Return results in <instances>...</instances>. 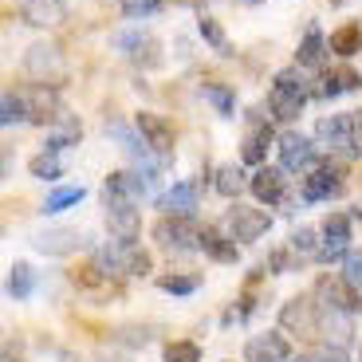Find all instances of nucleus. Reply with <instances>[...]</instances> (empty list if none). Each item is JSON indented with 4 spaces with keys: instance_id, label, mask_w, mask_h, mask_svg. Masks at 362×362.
Wrapping results in <instances>:
<instances>
[{
    "instance_id": "nucleus-1",
    "label": "nucleus",
    "mask_w": 362,
    "mask_h": 362,
    "mask_svg": "<svg viewBox=\"0 0 362 362\" xmlns=\"http://www.w3.org/2000/svg\"><path fill=\"white\" fill-rule=\"evenodd\" d=\"M315 95L311 79L299 67H284L276 79H272V90H268V110L272 118H280V122H296L299 110L308 107V99Z\"/></svg>"
},
{
    "instance_id": "nucleus-2",
    "label": "nucleus",
    "mask_w": 362,
    "mask_h": 362,
    "mask_svg": "<svg viewBox=\"0 0 362 362\" xmlns=\"http://www.w3.org/2000/svg\"><path fill=\"white\" fill-rule=\"evenodd\" d=\"M323 319H327V308L315 296H296L280 308V331L299 339V343H315L323 335Z\"/></svg>"
},
{
    "instance_id": "nucleus-3",
    "label": "nucleus",
    "mask_w": 362,
    "mask_h": 362,
    "mask_svg": "<svg viewBox=\"0 0 362 362\" xmlns=\"http://www.w3.org/2000/svg\"><path fill=\"white\" fill-rule=\"evenodd\" d=\"M95 264L107 272L110 280L115 276H146L150 272V252L138 240H110L107 248H99Z\"/></svg>"
},
{
    "instance_id": "nucleus-4",
    "label": "nucleus",
    "mask_w": 362,
    "mask_h": 362,
    "mask_svg": "<svg viewBox=\"0 0 362 362\" xmlns=\"http://www.w3.org/2000/svg\"><path fill=\"white\" fill-rule=\"evenodd\" d=\"M24 71L32 75L36 83H47V87H59L67 79V59H64V47L52 44V40H40L24 52Z\"/></svg>"
},
{
    "instance_id": "nucleus-5",
    "label": "nucleus",
    "mask_w": 362,
    "mask_h": 362,
    "mask_svg": "<svg viewBox=\"0 0 362 362\" xmlns=\"http://www.w3.org/2000/svg\"><path fill=\"white\" fill-rule=\"evenodd\" d=\"M315 142L327 146V154H343V158H354L358 154V122L354 115H331V118H319L315 127Z\"/></svg>"
},
{
    "instance_id": "nucleus-6",
    "label": "nucleus",
    "mask_w": 362,
    "mask_h": 362,
    "mask_svg": "<svg viewBox=\"0 0 362 362\" xmlns=\"http://www.w3.org/2000/svg\"><path fill=\"white\" fill-rule=\"evenodd\" d=\"M154 236L165 252H193V248H201V228L193 217H173V213H165L154 225Z\"/></svg>"
},
{
    "instance_id": "nucleus-7",
    "label": "nucleus",
    "mask_w": 362,
    "mask_h": 362,
    "mask_svg": "<svg viewBox=\"0 0 362 362\" xmlns=\"http://www.w3.org/2000/svg\"><path fill=\"white\" fill-rule=\"evenodd\" d=\"M225 225H228V236H236L240 245H252V240H260V236L272 228V217L256 205H236L233 201L228 213H225Z\"/></svg>"
},
{
    "instance_id": "nucleus-8",
    "label": "nucleus",
    "mask_w": 362,
    "mask_h": 362,
    "mask_svg": "<svg viewBox=\"0 0 362 362\" xmlns=\"http://www.w3.org/2000/svg\"><path fill=\"white\" fill-rule=\"evenodd\" d=\"M20 99L28 107V122H59L64 118V103H59V90L47 87V83H28L20 87Z\"/></svg>"
},
{
    "instance_id": "nucleus-9",
    "label": "nucleus",
    "mask_w": 362,
    "mask_h": 362,
    "mask_svg": "<svg viewBox=\"0 0 362 362\" xmlns=\"http://www.w3.org/2000/svg\"><path fill=\"white\" fill-rule=\"evenodd\" d=\"M103 209H107V228L115 233V240H134L142 217H138V201L130 197H115V193H103Z\"/></svg>"
},
{
    "instance_id": "nucleus-10",
    "label": "nucleus",
    "mask_w": 362,
    "mask_h": 362,
    "mask_svg": "<svg viewBox=\"0 0 362 362\" xmlns=\"http://www.w3.org/2000/svg\"><path fill=\"white\" fill-rule=\"evenodd\" d=\"M315 299L323 303V308H331V311H343V315L362 311L358 291H354L343 276H319V280H315Z\"/></svg>"
},
{
    "instance_id": "nucleus-11",
    "label": "nucleus",
    "mask_w": 362,
    "mask_h": 362,
    "mask_svg": "<svg viewBox=\"0 0 362 362\" xmlns=\"http://www.w3.org/2000/svg\"><path fill=\"white\" fill-rule=\"evenodd\" d=\"M303 201H327V197H339L343 193V170L335 162H319L311 165V173L303 177Z\"/></svg>"
},
{
    "instance_id": "nucleus-12",
    "label": "nucleus",
    "mask_w": 362,
    "mask_h": 362,
    "mask_svg": "<svg viewBox=\"0 0 362 362\" xmlns=\"http://www.w3.org/2000/svg\"><path fill=\"white\" fill-rule=\"evenodd\" d=\"M134 130L146 138V146H150L158 158H170L173 154V130H170V122H165L162 115H154V110H138Z\"/></svg>"
},
{
    "instance_id": "nucleus-13",
    "label": "nucleus",
    "mask_w": 362,
    "mask_h": 362,
    "mask_svg": "<svg viewBox=\"0 0 362 362\" xmlns=\"http://www.w3.org/2000/svg\"><path fill=\"white\" fill-rule=\"evenodd\" d=\"M346 245H351V217L346 213H331L323 221V240H319L315 260H339V256H346Z\"/></svg>"
},
{
    "instance_id": "nucleus-14",
    "label": "nucleus",
    "mask_w": 362,
    "mask_h": 362,
    "mask_svg": "<svg viewBox=\"0 0 362 362\" xmlns=\"http://www.w3.org/2000/svg\"><path fill=\"white\" fill-rule=\"evenodd\" d=\"M276 150H280V165L284 170H308V165H315V142L303 134H284L276 138Z\"/></svg>"
},
{
    "instance_id": "nucleus-15",
    "label": "nucleus",
    "mask_w": 362,
    "mask_h": 362,
    "mask_svg": "<svg viewBox=\"0 0 362 362\" xmlns=\"http://www.w3.org/2000/svg\"><path fill=\"white\" fill-rule=\"evenodd\" d=\"M291 358V346L280 331H264V335L248 339L245 346V362H288Z\"/></svg>"
},
{
    "instance_id": "nucleus-16",
    "label": "nucleus",
    "mask_w": 362,
    "mask_h": 362,
    "mask_svg": "<svg viewBox=\"0 0 362 362\" xmlns=\"http://www.w3.org/2000/svg\"><path fill=\"white\" fill-rule=\"evenodd\" d=\"M20 16L36 28H59L67 20V4L64 0H16Z\"/></svg>"
},
{
    "instance_id": "nucleus-17",
    "label": "nucleus",
    "mask_w": 362,
    "mask_h": 362,
    "mask_svg": "<svg viewBox=\"0 0 362 362\" xmlns=\"http://www.w3.org/2000/svg\"><path fill=\"white\" fill-rule=\"evenodd\" d=\"M83 245V236L75 228H44L40 236H32V248L44 256H67Z\"/></svg>"
},
{
    "instance_id": "nucleus-18",
    "label": "nucleus",
    "mask_w": 362,
    "mask_h": 362,
    "mask_svg": "<svg viewBox=\"0 0 362 362\" xmlns=\"http://www.w3.org/2000/svg\"><path fill=\"white\" fill-rule=\"evenodd\" d=\"M193 205H197V181H177L158 197V209L173 217H193Z\"/></svg>"
},
{
    "instance_id": "nucleus-19",
    "label": "nucleus",
    "mask_w": 362,
    "mask_h": 362,
    "mask_svg": "<svg viewBox=\"0 0 362 362\" xmlns=\"http://www.w3.org/2000/svg\"><path fill=\"white\" fill-rule=\"evenodd\" d=\"M248 189H252L256 201H264V205H280V201L288 197L284 170H268V165H260V170L252 173V185H248Z\"/></svg>"
},
{
    "instance_id": "nucleus-20",
    "label": "nucleus",
    "mask_w": 362,
    "mask_h": 362,
    "mask_svg": "<svg viewBox=\"0 0 362 362\" xmlns=\"http://www.w3.org/2000/svg\"><path fill=\"white\" fill-rule=\"evenodd\" d=\"M268 146H272V127L264 122V118L252 115V130H248L245 146H240V162H245V165H264Z\"/></svg>"
},
{
    "instance_id": "nucleus-21",
    "label": "nucleus",
    "mask_w": 362,
    "mask_h": 362,
    "mask_svg": "<svg viewBox=\"0 0 362 362\" xmlns=\"http://www.w3.org/2000/svg\"><path fill=\"white\" fill-rule=\"evenodd\" d=\"M358 87H362L358 71H351V67H335V71L319 75L315 95L319 99H335V95H343V90H358Z\"/></svg>"
},
{
    "instance_id": "nucleus-22",
    "label": "nucleus",
    "mask_w": 362,
    "mask_h": 362,
    "mask_svg": "<svg viewBox=\"0 0 362 362\" xmlns=\"http://www.w3.org/2000/svg\"><path fill=\"white\" fill-rule=\"evenodd\" d=\"M83 138V122L75 115H64L59 122H55V130L47 134L44 150H52V154H59V150H67V146H75Z\"/></svg>"
},
{
    "instance_id": "nucleus-23",
    "label": "nucleus",
    "mask_w": 362,
    "mask_h": 362,
    "mask_svg": "<svg viewBox=\"0 0 362 362\" xmlns=\"http://www.w3.org/2000/svg\"><path fill=\"white\" fill-rule=\"evenodd\" d=\"M201 252H209L213 260H221V264H233L236 260L233 236H221L217 228H201Z\"/></svg>"
},
{
    "instance_id": "nucleus-24",
    "label": "nucleus",
    "mask_w": 362,
    "mask_h": 362,
    "mask_svg": "<svg viewBox=\"0 0 362 362\" xmlns=\"http://www.w3.org/2000/svg\"><path fill=\"white\" fill-rule=\"evenodd\" d=\"M213 185H217L221 197H236V193H245L248 185H252V177H245L240 165H221L217 177H213Z\"/></svg>"
},
{
    "instance_id": "nucleus-25",
    "label": "nucleus",
    "mask_w": 362,
    "mask_h": 362,
    "mask_svg": "<svg viewBox=\"0 0 362 362\" xmlns=\"http://www.w3.org/2000/svg\"><path fill=\"white\" fill-rule=\"evenodd\" d=\"M327 47H331V52L335 55H354L362 47V28L358 24H343V28H335V32H331V36H327Z\"/></svg>"
},
{
    "instance_id": "nucleus-26",
    "label": "nucleus",
    "mask_w": 362,
    "mask_h": 362,
    "mask_svg": "<svg viewBox=\"0 0 362 362\" xmlns=\"http://www.w3.org/2000/svg\"><path fill=\"white\" fill-rule=\"evenodd\" d=\"M4 291H8V299H28L36 291V272L28 268V264H12L8 280H4Z\"/></svg>"
},
{
    "instance_id": "nucleus-27",
    "label": "nucleus",
    "mask_w": 362,
    "mask_h": 362,
    "mask_svg": "<svg viewBox=\"0 0 362 362\" xmlns=\"http://www.w3.org/2000/svg\"><path fill=\"white\" fill-rule=\"evenodd\" d=\"M201 95H205V99L213 103V110H217V115L233 118V110H236V95H233V87H225V83H201Z\"/></svg>"
},
{
    "instance_id": "nucleus-28",
    "label": "nucleus",
    "mask_w": 362,
    "mask_h": 362,
    "mask_svg": "<svg viewBox=\"0 0 362 362\" xmlns=\"http://www.w3.org/2000/svg\"><path fill=\"white\" fill-rule=\"evenodd\" d=\"M296 64L299 67L323 64V36H319V28H308V36H303V44H299V52H296Z\"/></svg>"
},
{
    "instance_id": "nucleus-29",
    "label": "nucleus",
    "mask_w": 362,
    "mask_h": 362,
    "mask_svg": "<svg viewBox=\"0 0 362 362\" xmlns=\"http://www.w3.org/2000/svg\"><path fill=\"white\" fill-rule=\"evenodd\" d=\"M197 32H201V36L209 40V47H213V52H217V55H228V52H233V47H228V36H225V28H221V24H217V20H213V16H197Z\"/></svg>"
},
{
    "instance_id": "nucleus-30",
    "label": "nucleus",
    "mask_w": 362,
    "mask_h": 362,
    "mask_svg": "<svg viewBox=\"0 0 362 362\" xmlns=\"http://www.w3.org/2000/svg\"><path fill=\"white\" fill-rule=\"evenodd\" d=\"M83 197H87V189H83V185H64V189H55L52 197L44 201V213H64V209L79 205Z\"/></svg>"
},
{
    "instance_id": "nucleus-31",
    "label": "nucleus",
    "mask_w": 362,
    "mask_h": 362,
    "mask_svg": "<svg viewBox=\"0 0 362 362\" xmlns=\"http://www.w3.org/2000/svg\"><path fill=\"white\" fill-rule=\"evenodd\" d=\"M0 122H4V127L28 122V107H24V99H20V90H4V99H0Z\"/></svg>"
},
{
    "instance_id": "nucleus-32",
    "label": "nucleus",
    "mask_w": 362,
    "mask_h": 362,
    "mask_svg": "<svg viewBox=\"0 0 362 362\" xmlns=\"http://www.w3.org/2000/svg\"><path fill=\"white\" fill-rule=\"evenodd\" d=\"M28 170H32V177H40V181H55L59 173H64V162H59L52 150H44V154L32 158V165H28Z\"/></svg>"
},
{
    "instance_id": "nucleus-33",
    "label": "nucleus",
    "mask_w": 362,
    "mask_h": 362,
    "mask_svg": "<svg viewBox=\"0 0 362 362\" xmlns=\"http://www.w3.org/2000/svg\"><path fill=\"white\" fill-rule=\"evenodd\" d=\"M71 280L79 284V288H87V291H90V288H107L110 276L99 268V264H83V268H71Z\"/></svg>"
},
{
    "instance_id": "nucleus-34",
    "label": "nucleus",
    "mask_w": 362,
    "mask_h": 362,
    "mask_svg": "<svg viewBox=\"0 0 362 362\" xmlns=\"http://www.w3.org/2000/svg\"><path fill=\"white\" fill-rule=\"evenodd\" d=\"M165 362H201V346L189 339H177V343L165 346Z\"/></svg>"
},
{
    "instance_id": "nucleus-35",
    "label": "nucleus",
    "mask_w": 362,
    "mask_h": 362,
    "mask_svg": "<svg viewBox=\"0 0 362 362\" xmlns=\"http://www.w3.org/2000/svg\"><path fill=\"white\" fill-rule=\"evenodd\" d=\"M170 0H122V16L138 20V16H154V12H162Z\"/></svg>"
},
{
    "instance_id": "nucleus-36",
    "label": "nucleus",
    "mask_w": 362,
    "mask_h": 362,
    "mask_svg": "<svg viewBox=\"0 0 362 362\" xmlns=\"http://www.w3.org/2000/svg\"><path fill=\"white\" fill-rule=\"evenodd\" d=\"M197 276H165L162 280V291H170V296H189V291H197Z\"/></svg>"
},
{
    "instance_id": "nucleus-37",
    "label": "nucleus",
    "mask_w": 362,
    "mask_h": 362,
    "mask_svg": "<svg viewBox=\"0 0 362 362\" xmlns=\"http://www.w3.org/2000/svg\"><path fill=\"white\" fill-rule=\"evenodd\" d=\"M146 40H150V36H142V32H118V36H115V47H118L122 55H138V52L146 47Z\"/></svg>"
},
{
    "instance_id": "nucleus-38",
    "label": "nucleus",
    "mask_w": 362,
    "mask_h": 362,
    "mask_svg": "<svg viewBox=\"0 0 362 362\" xmlns=\"http://www.w3.org/2000/svg\"><path fill=\"white\" fill-rule=\"evenodd\" d=\"M291 248H299V252H308V256H319L315 228H296V233H291Z\"/></svg>"
},
{
    "instance_id": "nucleus-39",
    "label": "nucleus",
    "mask_w": 362,
    "mask_h": 362,
    "mask_svg": "<svg viewBox=\"0 0 362 362\" xmlns=\"http://www.w3.org/2000/svg\"><path fill=\"white\" fill-rule=\"evenodd\" d=\"M343 280L351 284V288H362V252H351V256H346V272H343Z\"/></svg>"
},
{
    "instance_id": "nucleus-40",
    "label": "nucleus",
    "mask_w": 362,
    "mask_h": 362,
    "mask_svg": "<svg viewBox=\"0 0 362 362\" xmlns=\"http://www.w3.org/2000/svg\"><path fill=\"white\" fill-rule=\"evenodd\" d=\"M311 362H351V358H346L343 346L331 343V346H315V351H311Z\"/></svg>"
},
{
    "instance_id": "nucleus-41",
    "label": "nucleus",
    "mask_w": 362,
    "mask_h": 362,
    "mask_svg": "<svg viewBox=\"0 0 362 362\" xmlns=\"http://www.w3.org/2000/svg\"><path fill=\"white\" fill-rule=\"evenodd\" d=\"M272 272H288V252H272Z\"/></svg>"
},
{
    "instance_id": "nucleus-42",
    "label": "nucleus",
    "mask_w": 362,
    "mask_h": 362,
    "mask_svg": "<svg viewBox=\"0 0 362 362\" xmlns=\"http://www.w3.org/2000/svg\"><path fill=\"white\" fill-rule=\"evenodd\" d=\"M354 122H358V142H362V110L354 115Z\"/></svg>"
},
{
    "instance_id": "nucleus-43",
    "label": "nucleus",
    "mask_w": 362,
    "mask_h": 362,
    "mask_svg": "<svg viewBox=\"0 0 362 362\" xmlns=\"http://www.w3.org/2000/svg\"><path fill=\"white\" fill-rule=\"evenodd\" d=\"M288 362H311V354H299V358H288Z\"/></svg>"
},
{
    "instance_id": "nucleus-44",
    "label": "nucleus",
    "mask_w": 362,
    "mask_h": 362,
    "mask_svg": "<svg viewBox=\"0 0 362 362\" xmlns=\"http://www.w3.org/2000/svg\"><path fill=\"white\" fill-rule=\"evenodd\" d=\"M248 4H260V0H248Z\"/></svg>"
},
{
    "instance_id": "nucleus-45",
    "label": "nucleus",
    "mask_w": 362,
    "mask_h": 362,
    "mask_svg": "<svg viewBox=\"0 0 362 362\" xmlns=\"http://www.w3.org/2000/svg\"><path fill=\"white\" fill-rule=\"evenodd\" d=\"M331 4H343V0H331Z\"/></svg>"
},
{
    "instance_id": "nucleus-46",
    "label": "nucleus",
    "mask_w": 362,
    "mask_h": 362,
    "mask_svg": "<svg viewBox=\"0 0 362 362\" xmlns=\"http://www.w3.org/2000/svg\"><path fill=\"white\" fill-rule=\"evenodd\" d=\"M8 362H20V358H8Z\"/></svg>"
}]
</instances>
